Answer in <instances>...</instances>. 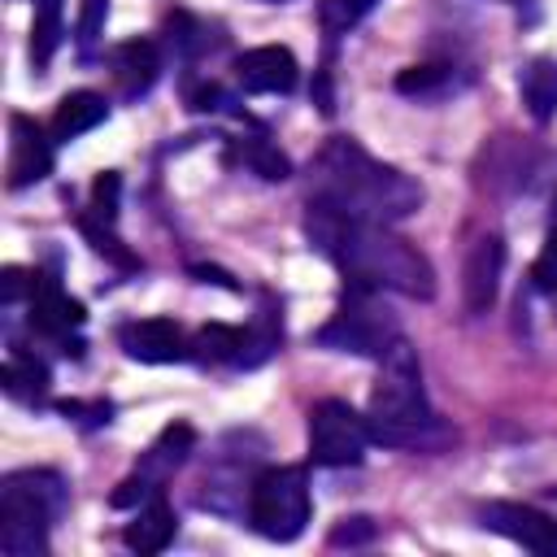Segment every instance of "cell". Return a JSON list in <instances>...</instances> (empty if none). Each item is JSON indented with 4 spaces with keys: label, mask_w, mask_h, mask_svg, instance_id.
<instances>
[{
    "label": "cell",
    "mask_w": 557,
    "mask_h": 557,
    "mask_svg": "<svg viewBox=\"0 0 557 557\" xmlns=\"http://www.w3.org/2000/svg\"><path fill=\"white\" fill-rule=\"evenodd\" d=\"M305 231L322 257H331L348 283L374 287V292H396L409 300H431L435 296V270L431 261L400 235H392L383 222L348 218L322 200L309 196Z\"/></svg>",
    "instance_id": "cell-1"
},
{
    "label": "cell",
    "mask_w": 557,
    "mask_h": 557,
    "mask_svg": "<svg viewBox=\"0 0 557 557\" xmlns=\"http://www.w3.org/2000/svg\"><path fill=\"white\" fill-rule=\"evenodd\" d=\"M313 200L348 213V218H366V222H400L409 213H418L422 205V187L396 170L374 161L357 139L335 135L322 152H318V174H313Z\"/></svg>",
    "instance_id": "cell-2"
},
{
    "label": "cell",
    "mask_w": 557,
    "mask_h": 557,
    "mask_svg": "<svg viewBox=\"0 0 557 557\" xmlns=\"http://www.w3.org/2000/svg\"><path fill=\"white\" fill-rule=\"evenodd\" d=\"M366 426H370V440L387 444V448H435L448 440V431L440 426V418L426 405L418 357L405 339L383 357V374L370 392Z\"/></svg>",
    "instance_id": "cell-3"
},
{
    "label": "cell",
    "mask_w": 557,
    "mask_h": 557,
    "mask_svg": "<svg viewBox=\"0 0 557 557\" xmlns=\"http://www.w3.org/2000/svg\"><path fill=\"white\" fill-rule=\"evenodd\" d=\"M65 509V483L52 470H13L0 483V544L9 557L48 548V531Z\"/></svg>",
    "instance_id": "cell-4"
},
{
    "label": "cell",
    "mask_w": 557,
    "mask_h": 557,
    "mask_svg": "<svg viewBox=\"0 0 557 557\" xmlns=\"http://www.w3.org/2000/svg\"><path fill=\"white\" fill-rule=\"evenodd\" d=\"M309 479L300 466H270L248 487V522L265 540H296L309 522Z\"/></svg>",
    "instance_id": "cell-5"
},
{
    "label": "cell",
    "mask_w": 557,
    "mask_h": 557,
    "mask_svg": "<svg viewBox=\"0 0 557 557\" xmlns=\"http://www.w3.org/2000/svg\"><path fill=\"white\" fill-rule=\"evenodd\" d=\"M374 287L352 283V296L335 309V318L313 335L322 348L335 352H357V357H387L400 344V326L396 318L370 296Z\"/></svg>",
    "instance_id": "cell-6"
},
{
    "label": "cell",
    "mask_w": 557,
    "mask_h": 557,
    "mask_svg": "<svg viewBox=\"0 0 557 557\" xmlns=\"http://www.w3.org/2000/svg\"><path fill=\"white\" fill-rule=\"evenodd\" d=\"M370 426L348 400H318L309 409V461L313 466H357L366 457Z\"/></svg>",
    "instance_id": "cell-7"
},
{
    "label": "cell",
    "mask_w": 557,
    "mask_h": 557,
    "mask_svg": "<svg viewBox=\"0 0 557 557\" xmlns=\"http://www.w3.org/2000/svg\"><path fill=\"white\" fill-rule=\"evenodd\" d=\"M191 448H196V431H191L187 422L165 426V431L157 435V444L144 453L139 470L117 483V492L109 496V505H113V509H135V505H148L152 496H161V483L187 461Z\"/></svg>",
    "instance_id": "cell-8"
},
{
    "label": "cell",
    "mask_w": 557,
    "mask_h": 557,
    "mask_svg": "<svg viewBox=\"0 0 557 557\" xmlns=\"http://www.w3.org/2000/svg\"><path fill=\"white\" fill-rule=\"evenodd\" d=\"M479 522L513 544H522L527 553L540 557H557V522L531 505H513V500H487L479 509Z\"/></svg>",
    "instance_id": "cell-9"
},
{
    "label": "cell",
    "mask_w": 557,
    "mask_h": 557,
    "mask_svg": "<svg viewBox=\"0 0 557 557\" xmlns=\"http://www.w3.org/2000/svg\"><path fill=\"white\" fill-rule=\"evenodd\" d=\"M30 326L39 331V335H48V339H57V344H65V352H83V344L74 339L70 344V331H78L83 326V305L78 300H70L65 292H61V283L52 278V274H35L30 278Z\"/></svg>",
    "instance_id": "cell-10"
},
{
    "label": "cell",
    "mask_w": 557,
    "mask_h": 557,
    "mask_svg": "<svg viewBox=\"0 0 557 557\" xmlns=\"http://www.w3.org/2000/svg\"><path fill=\"white\" fill-rule=\"evenodd\" d=\"M9 135H13L9 139V191H22V187L48 178L52 174V144L57 139H48L44 126L35 117H26V113L9 117Z\"/></svg>",
    "instance_id": "cell-11"
},
{
    "label": "cell",
    "mask_w": 557,
    "mask_h": 557,
    "mask_svg": "<svg viewBox=\"0 0 557 557\" xmlns=\"http://www.w3.org/2000/svg\"><path fill=\"white\" fill-rule=\"evenodd\" d=\"M235 78L252 96H287L296 87V78H300V65H296V57L287 48L265 44V48H248L235 61Z\"/></svg>",
    "instance_id": "cell-12"
},
{
    "label": "cell",
    "mask_w": 557,
    "mask_h": 557,
    "mask_svg": "<svg viewBox=\"0 0 557 557\" xmlns=\"http://www.w3.org/2000/svg\"><path fill=\"white\" fill-rule=\"evenodd\" d=\"M117 344L126 348V357L148 361V366H165V361L191 357V344L183 339L178 322H170V318H139V322H126V326L117 331Z\"/></svg>",
    "instance_id": "cell-13"
},
{
    "label": "cell",
    "mask_w": 557,
    "mask_h": 557,
    "mask_svg": "<svg viewBox=\"0 0 557 557\" xmlns=\"http://www.w3.org/2000/svg\"><path fill=\"white\" fill-rule=\"evenodd\" d=\"M500 270H505V244L496 235H483L470 257H466V309L470 313H487L500 287Z\"/></svg>",
    "instance_id": "cell-14"
},
{
    "label": "cell",
    "mask_w": 557,
    "mask_h": 557,
    "mask_svg": "<svg viewBox=\"0 0 557 557\" xmlns=\"http://www.w3.org/2000/svg\"><path fill=\"white\" fill-rule=\"evenodd\" d=\"M161 74V57H157V44L152 39H126L113 48V83L126 100L144 96Z\"/></svg>",
    "instance_id": "cell-15"
},
{
    "label": "cell",
    "mask_w": 557,
    "mask_h": 557,
    "mask_svg": "<svg viewBox=\"0 0 557 557\" xmlns=\"http://www.w3.org/2000/svg\"><path fill=\"white\" fill-rule=\"evenodd\" d=\"M174 527H178V518H174L170 500H165V496H152L148 505H139L135 522H126L122 540H126V548H135V553H161V548L174 540Z\"/></svg>",
    "instance_id": "cell-16"
},
{
    "label": "cell",
    "mask_w": 557,
    "mask_h": 557,
    "mask_svg": "<svg viewBox=\"0 0 557 557\" xmlns=\"http://www.w3.org/2000/svg\"><path fill=\"white\" fill-rule=\"evenodd\" d=\"M104 117H109L104 96H96V91H70V96L57 104L48 131H52L57 144H70V139H78V135H87L91 126H100Z\"/></svg>",
    "instance_id": "cell-17"
},
{
    "label": "cell",
    "mask_w": 557,
    "mask_h": 557,
    "mask_svg": "<svg viewBox=\"0 0 557 557\" xmlns=\"http://www.w3.org/2000/svg\"><path fill=\"white\" fill-rule=\"evenodd\" d=\"M0 383H4V392H9L13 400L39 405V400L48 396V366H44V361H35L30 352L13 348V352H9V361H4V370H0Z\"/></svg>",
    "instance_id": "cell-18"
},
{
    "label": "cell",
    "mask_w": 557,
    "mask_h": 557,
    "mask_svg": "<svg viewBox=\"0 0 557 557\" xmlns=\"http://www.w3.org/2000/svg\"><path fill=\"white\" fill-rule=\"evenodd\" d=\"M518 87H522V104L531 109L535 122H548L557 113V61L553 57H535L522 70Z\"/></svg>",
    "instance_id": "cell-19"
},
{
    "label": "cell",
    "mask_w": 557,
    "mask_h": 557,
    "mask_svg": "<svg viewBox=\"0 0 557 557\" xmlns=\"http://www.w3.org/2000/svg\"><path fill=\"white\" fill-rule=\"evenodd\" d=\"M244 344H248V331L209 322V326L196 331V339H191V357H200V361H235V366H239Z\"/></svg>",
    "instance_id": "cell-20"
},
{
    "label": "cell",
    "mask_w": 557,
    "mask_h": 557,
    "mask_svg": "<svg viewBox=\"0 0 557 557\" xmlns=\"http://www.w3.org/2000/svg\"><path fill=\"white\" fill-rule=\"evenodd\" d=\"M61 44V0H35V22H30V61L44 70Z\"/></svg>",
    "instance_id": "cell-21"
},
{
    "label": "cell",
    "mask_w": 557,
    "mask_h": 557,
    "mask_svg": "<svg viewBox=\"0 0 557 557\" xmlns=\"http://www.w3.org/2000/svg\"><path fill=\"white\" fill-rule=\"evenodd\" d=\"M531 278L540 292H553L557 287V196H553V213H548V235H544V248L531 265Z\"/></svg>",
    "instance_id": "cell-22"
},
{
    "label": "cell",
    "mask_w": 557,
    "mask_h": 557,
    "mask_svg": "<svg viewBox=\"0 0 557 557\" xmlns=\"http://www.w3.org/2000/svg\"><path fill=\"white\" fill-rule=\"evenodd\" d=\"M117 191H122L117 170H104V174L91 183V213L104 218V222H113V218H117Z\"/></svg>",
    "instance_id": "cell-23"
},
{
    "label": "cell",
    "mask_w": 557,
    "mask_h": 557,
    "mask_svg": "<svg viewBox=\"0 0 557 557\" xmlns=\"http://www.w3.org/2000/svg\"><path fill=\"white\" fill-rule=\"evenodd\" d=\"M104 17H109V0H83L78 9V48L91 52L100 30H104Z\"/></svg>",
    "instance_id": "cell-24"
},
{
    "label": "cell",
    "mask_w": 557,
    "mask_h": 557,
    "mask_svg": "<svg viewBox=\"0 0 557 557\" xmlns=\"http://www.w3.org/2000/svg\"><path fill=\"white\" fill-rule=\"evenodd\" d=\"M440 83H444V65H409L396 74V91H405V96H422Z\"/></svg>",
    "instance_id": "cell-25"
},
{
    "label": "cell",
    "mask_w": 557,
    "mask_h": 557,
    "mask_svg": "<svg viewBox=\"0 0 557 557\" xmlns=\"http://www.w3.org/2000/svg\"><path fill=\"white\" fill-rule=\"evenodd\" d=\"M248 165H252L261 178H287V174H292L287 157H283V152H274V148H270V144H261V139L248 148Z\"/></svg>",
    "instance_id": "cell-26"
},
{
    "label": "cell",
    "mask_w": 557,
    "mask_h": 557,
    "mask_svg": "<svg viewBox=\"0 0 557 557\" xmlns=\"http://www.w3.org/2000/svg\"><path fill=\"white\" fill-rule=\"evenodd\" d=\"M366 540H374V522L370 518H344L335 531H331V544L339 548V544H366Z\"/></svg>",
    "instance_id": "cell-27"
},
{
    "label": "cell",
    "mask_w": 557,
    "mask_h": 557,
    "mask_svg": "<svg viewBox=\"0 0 557 557\" xmlns=\"http://www.w3.org/2000/svg\"><path fill=\"white\" fill-rule=\"evenodd\" d=\"M270 4H278V0H270Z\"/></svg>",
    "instance_id": "cell-28"
},
{
    "label": "cell",
    "mask_w": 557,
    "mask_h": 557,
    "mask_svg": "<svg viewBox=\"0 0 557 557\" xmlns=\"http://www.w3.org/2000/svg\"><path fill=\"white\" fill-rule=\"evenodd\" d=\"M553 496H557V487H553Z\"/></svg>",
    "instance_id": "cell-29"
}]
</instances>
